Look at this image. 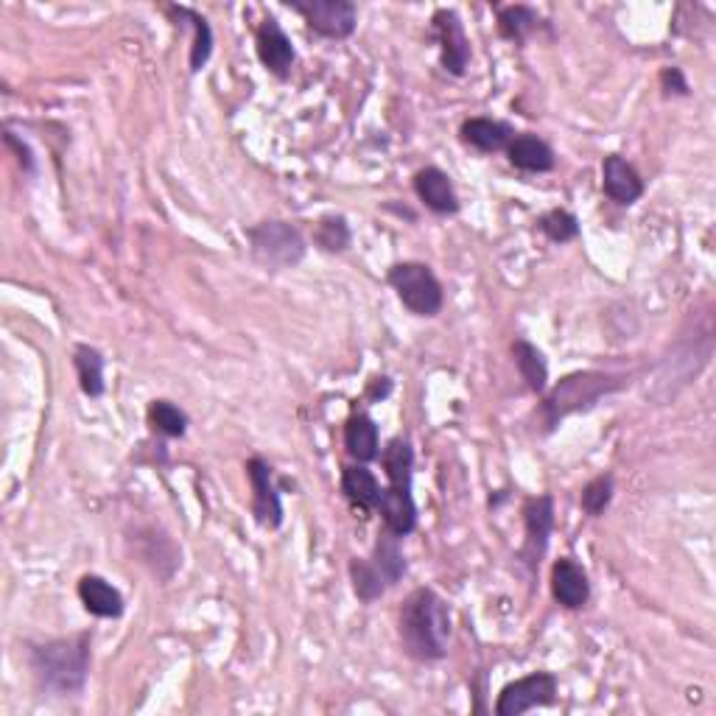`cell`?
Segmentation results:
<instances>
[{"label":"cell","instance_id":"4fadbf2b","mask_svg":"<svg viewBox=\"0 0 716 716\" xmlns=\"http://www.w3.org/2000/svg\"><path fill=\"white\" fill-rule=\"evenodd\" d=\"M552 596L568 611H580L582 604H588V599H591V582H588L586 568L568 557L557 560L552 568Z\"/></svg>","mask_w":716,"mask_h":716},{"label":"cell","instance_id":"44dd1931","mask_svg":"<svg viewBox=\"0 0 716 716\" xmlns=\"http://www.w3.org/2000/svg\"><path fill=\"white\" fill-rule=\"evenodd\" d=\"M367 560L373 562L375 571L380 573V580L387 582V588L398 586V582L404 580L406 557H404V552H400L398 535H393L389 530H387V535L378 537V543H375V548H373V555H370Z\"/></svg>","mask_w":716,"mask_h":716},{"label":"cell","instance_id":"4dcf8cb0","mask_svg":"<svg viewBox=\"0 0 716 716\" xmlns=\"http://www.w3.org/2000/svg\"><path fill=\"white\" fill-rule=\"evenodd\" d=\"M613 501V476L604 474V476H596V479H591L586 485V490H582V510L588 512V515H602L607 507H611Z\"/></svg>","mask_w":716,"mask_h":716},{"label":"cell","instance_id":"603a6c76","mask_svg":"<svg viewBox=\"0 0 716 716\" xmlns=\"http://www.w3.org/2000/svg\"><path fill=\"white\" fill-rule=\"evenodd\" d=\"M169 14H174L177 20H185V23L194 29V43H191V70L200 73L213 54L211 23H207L200 12H194V9L187 7H169Z\"/></svg>","mask_w":716,"mask_h":716},{"label":"cell","instance_id":"4316f807","mask_svg":"<svg viewBox=\"0 0 716 716\" xmlns=\"http://www.w3.org/2000/svg\"><path fill=\"white\" fill-rule=\"evenodd\" d=\"M350 580H353V591L355 596L362 599V602H375V599L384 596L387 591V582L380 580V573L375 571L373 562L370 560H350Z\"/></svg>","mask_w":716,"mask_h":716},{"label":"cell","instance_id":"5b68a950","mask_svg":"<svg viewBox=\"0 0 716 716\" xmlns=\"http://www.w3.org/2000/svg\"><path fill=\"white\" fill-rule=\"evenodd\" d=\"M250 252L266 269H292L306 258V238L288 221H261L247 230Z\"/></svg>","mask_w":716,"mask_h":716},{"label":"cell","instance_id":"9c48e42d","mask_svg":"<svg viewBox=\"0 0 716 716\" xmlns=\"http://www.w3.org/2000/svg\"><path fill=\"white\" fill-rule=\"evenodd\" d=\"M431 23H434V39L443 50V68L451 76H462L470 62V39L462 29L459 14L454 9H436Z\"/></svg>","mask_w":716,"mask_h":716},{"label":"cell","instance_id":"e0dca14e","mask_svg":"<svg viewBox=\"0 0 716 716\" xmlns=\"http://www.w3.org/2000/svg\"><path fill=\"white\" fill-rule=\"evenodd\" d=\"M79 599L88 607V613L99 618H118L124 613V596L115 586L99 577V573H88L79 580Z\"/></svg>","mask_w":716,"mask_h":716},{"label":"cell","instance_id":"1f68e13d","mask_svg":"<svg viewBox=\"0 0 716 716\" xmlns=\"http://www.w3.org/2000/svg\"><path fill=\"white\" fill-rule=\"evenodd\" d=\"M660 81H663V88L672 90L680 95H689V81L683 79V73H680V68H667L663 73H660Z\"/></svg>","mask_w":716,"mask_h":716},{"label":"cell","instance_id":"484cf974","mask_svg":"<svg viewBox=\"0 0 716 716\" xmlns=\"http://www.w3.org/2000/svg\"><path fill=\"white\" fill-rule=\"evenodd\" d=\"M541 25V14L532 7H504L499 9V32L501 37L512 39V43H523Z\"/></svg>","mask_w":716,"mask_h":716},{"label":"cell","instance_id":"d6986e66","mask_svg":"<svg viewBox=\"0 0 716 716\" xmlns=\"http://www.w3.org/2000/svg\"><path fill=\"white\" fill-rule=\"evenodd\" d=\"M344 448H348V454L353 456L355 462H362V465L378 459L380 443L375 420L367 418V414H353V418L348 420V425H344Z\"/></svg>","mask_w":716,"mask_h":716},{"label":"cell","instance_id":"ffe728a7","mask_svg":"<svg viewBox=\"0 0 716 716\" xmlns=\"http://www.w3.org/2000/svg\"><path fill=\"white\" fill-rule=\"evenodd\" d=\"M342 492L362 510H378L380 485L367 465H348L342 470Z\"/></svg>","mask_w":716,"mask_h":716},{"label":"cell","instance_id":"9a60e30c","mask_svg":"<svg viewBox=\"0 0 716 716\" xmlns=\"http://www.w3.org/2000/svg\"><path fill=\"white\" fill-rule=\"evenodd\" d=\"M378 512L384 515V523L393 535L406 537L418 526V504L411 499V487H384L380 490Z\"/></svg>","mask_w":716,"mask_h":716},{"label":"cell","instance_id":"3957f363","mask_svg":"<svg viewBox=\"0 0 716 716\" xmlns=\"http://www.w3.org/2000/svg\"><path fill=\"white\" fill-rule=\"evenodd\" d=\"M624 384H627V380H624L622 375L596 373V370L566 375V378L546 395V400H543L541 406L546 431H555L573 411H586L591 409V406H596L604 395H613L618 393V389H624Z\"/></svg>","mask_w":716,"mask_h":716},{"label":"cell","instance_id":"6da1fadb","mask_svg":"<svg viewBox=\"0 0 716 716\" xmlns=\"http://www.w3.org/2000/svg\"><path fill=\"white\" fill-rule=\"evenodd\" d=\"M400 644L414 660H443L451 641V611L445 599L431 588H418L406 596L398 616Z\"/></svg>","mask_w":716,"mask_h":716},{"label":"cell","instance_id":"7c38bea8","mask_svg":"<svg viewBox=\"0 0 716 716\" xmlns=\"http://www.w3.org/2000/svg\"><path fill=\"white\" fill-rule=\"evenodd\" d=\"M602 187L616 205H636L644 196V180L622 155L604 157Z\"/></svg>","mask_w":716,"mask_h":716},{"label":"cell","instance_id":"ba28073f","mask_svg":"<svg viewBox=\"0 0 716 716\" xmlns=\"http://www.w3.org/2000/svg\"><path fill=\"white\" fill-rule=\"evenodd\" d=\"M247 476H250L252 485V515H255L258 526H263V530H277L283 523V504L281 492L274 487L272 467H269L261 456H252V459L247 462Z\"/></svg>","mask_w":716,"mask_h":716},{"label":"cell","instance_id":"cb8c5ba5","mask_svg":"<svg viewBox=\"0 0 716 716\" xmlns=\"http://www.w3.org/2000/svg\"><path fill=\"white\" fill-rule=\"evenodd\" d=\"M73 364H76V373H79L81 393L88 395V398H101L106 389L104 355H101L95 348H90V344H79L73 353Z\"/></svg>","mask_w":716,"mask_h":716},{"label":"cell","instance_id":"52a82bcc","mask_svg":"<svg viewBox=\"0 0 716 716\" xmlns=\"http://www.w3.org/2000/svg\"><path fill=\"white\" fill-rule=\"evenodd\" d=\"M557 678L552 672H535L526 678L515 680V683L504 685L496 703V714L499 716H521L532 708H543L552 705L557 697Z\"/></svg>","mask_w":716,"mask_h":716},{"label":"cell","instance_id":"d4e9b609","mask_svg":"<svg viewBox=\"0 0 716 716\" xmlns=\"http://www.w3.org/2000/svg\"><path fill=\"white\" fill-rule=\"evenodd\" d=\"M384 470L393 487H411V474H414V451H411L406 436H395L384 448Z\"/></svg>","mask_w":716,"mask_h":716},{"label":"cell","instance_id":"7a4b0ae2","mask_svg":"<svg viewBox=\"0 0 716 716\" xmlns=\"http://www.w3.org/2000/svg\"><path fill=\"white\" fill-rule=\"evenodd\" d=\"M29 667L45 692H81L90 672V633L34 644L29 652Z\"/></svg>","mask_w":716,"mask_h":716},{"label":"cell","instance_id":"277c9868","mask_svg":"<svg viewBox=\"0 0 716 716\" xmlns=\"http://www.w3.org/2000/svg\"><path fill=\"white\" fill-rule=\"evenodd\" d=\"M389 286L395 288L398 299L418 317H436L443 311L445 294L443 283L436 281V274L431 272V266L418 261L395 263L389 269Z\"/></svg>","mask_w":716,"mask_h":716},{"label":"cell","instance_id":"2e32d148","mask_svg":"<svg viewBox=\"0 0 716 716\" xmlns=\"http://www.w3.org/2000/svg\"><path fill=\"white\" fill-rule=\"evenodd\" d=\"M507 157H510L515 169L530 171V174H546V171L555 169V151H552V146L543 137L530 135V132L512 135L510 146H507Z\"/></svg>","mask_w":716,"mask_h":716},{"label":"cell","instance_id":"30bf717a","mask_svg":"<svg viewBox=\"0 0 716 716\" xmlns=\"http://www.w3.org/2000/svg\"><path fill=\"white\" fill-rule=\"evenodd\" d=\"M523 521H526V546H523L521 557L526 560V566L537 568L541 557L546 555L552 530H555V501H552V496L526 499Z\"/></svg>","mask_w":716,"mask_h":716},{"label":"cell","instance_id":"f546056e","mask_svg":"<svg viewBox=\"0 0 716 716\" xmlns=\"http://www.w3.org/2000/svg\"><path fill=\"white\" fill-rule=\"evenodd\" d=\"M541 230L546 232L548 241L568 243L580 236V221L568 211H548L546 216L541 218Z\"/></svg>","mask_w":716,"mask_h":716},{"label":"cell","instance_id":"ac0fdd59","mask_svg":"<svg viewBox=\"0 0 716 716\" xmlns=\"http://www.w3.org/2000/svg\"><path fill=\"white\" fill-rule=\"evenodd\" d=\"M459 135L467 146H474V149L485 151V155L507 149L512 140L510 124H504V121H492V118L465 121L459 129Z\"/></svg>","mask_w":716,"mask_h":716},{"label":"cell","instance_id":"5bb4252c","mask_svg":"<svg viewBox=\"0 0 716 716\" xmlns=\"http://www.w3.org/2000/svg\"><path fill=\"white\" fill-rule=\"evenodd\" d=\"M414 191H418L420 202H425V207L440 213V216H451V213L459 211V196L454 191V182L436 166H429V169L414 174Z\"/></svg>","mask_w":716,"mask_h":716},{"label":"cell","instance_id":"8fae6325","mask_svg":"<svg viewBox=\"0 0 716 716\" xmlns=\"http://www.w3.org/2000/svg\"><path fill=\"white\" fill-rule=\"evenodd\" d=\"M255 50L263 68H266L269 73L281 76V79H286L294 59H297V50H294L292 37L283 32L281 23H277L274 18H266L261 25H258Z\"/></svg>","mask_w":716,"mask_h":716},{"label":"cell","instance_id":"d6a6232c","mask_svg":"<svg viewBox=\"0 0 716 716\" xmlns=\"http://www.w3.org/2000/svg\"><path fill=\"white\" fill-rule=\"evenodd\" d=\"M7 144H9V146H14V149L20 151V162H23V169H25V171H32L34 160H32V151H29V146L20 144V140H18V137L12 135V132H7Z\"/></svg>","mask_w":716,"mask_h":716},{"label":"cell","instance_id":"8992f818","mask_svg":"<svg viewBox=\"0 0 716 716\" xmlns=\"http://www.w3.org/2000/svg\"><path fill=\"white\" fill-rule=\"evenodd\" d=\"M288 9L306 20L308 29L328 39H348L355 32L359 12L350 0H294Z\"/></svg>","mask_w":716,"mask_h":716},{"label":"cell","instance_id":"7402d4cb","mask_svg":"<svg viewBox=\"0 0 716 716\" xmlns=\"http://www.w3.org/2000/svg\"><path fill=\"white\" fill-rule=\"evenodd\" d=\"M512 355H515L518 373H521V378L526 380V387L537 395L546 393V380H548L546 355H543L535 344L526 342V339H518V342L512 344Z\"/></svg>","mask_w":716,"mask_h":716},{"label":"cell","instance_id":"f1b7e54d","mask_svg":"<svg viewBox=\"0 0 716 716\" xmlns=\"http://www.w3.org/2000/svg\"><path fill=\"white\" fill-rule=\"evenodd\" d=\"M314 241L325 252H344L350 247V241H353V236H350V227L342 216H325L319 221L317 232H314Z\"/></svg>","mask_w":716,"mask_h":716},{"label":"cell","instance_id":"83f0119b","mask_svg":"<svg viewBox=\"0 0 716 716\" xmlns=\"http://www.w3.org/2000/svg\"><path fill=\"white\" fill-rule=\"evenodd\" d=\"M149 423L166 436H185L187 414L180 406L171 404V400H155L149 406Z\"/></svg>","mask_w":716,"mask_h":716}]
</instances>
